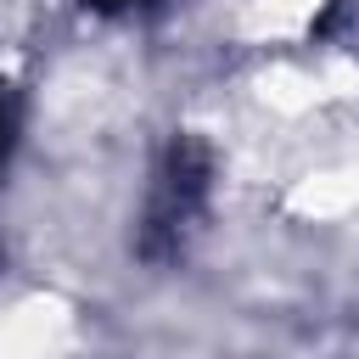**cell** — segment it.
Segmentation results:
<instances>
[{"instance_id": "obj_1", "label": "cell", "mask_w": 359, "mask_h": 359, "mask_svg": "<svg viewBox=\"0 0 359 359\" xmlns=\"http://www.w3.org/2000/svg\"><path fill=\"white\" fill-rule=\"evenodd\" d=\"M73 342V314L50 297L0 303V359H56Z\"/></svg>"}]
</instances>
